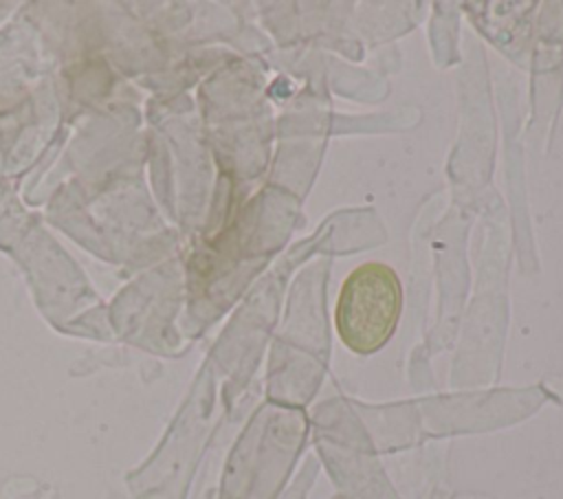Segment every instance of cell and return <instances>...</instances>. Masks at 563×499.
I'll list each match as a JSON object with an SVG mask.
<instances>
[{
    "label": "cell",
    "mask_w": 563,
    "mask_h": 499,
    "mask_svg": "<svg viewBox=\"0 0 563 499\" xmlns=\"http://www.w3.org/2000/svg\"><path fill=\"white\" fill-rule=\"evenodd\" d=\"M400 310L402 288L396 270L380 262H365L341 286L334 308L336 332L352 352H376L394 334Z\"/></svg>",
    "instance_id": "6da1fadb"
}]
</instances>
